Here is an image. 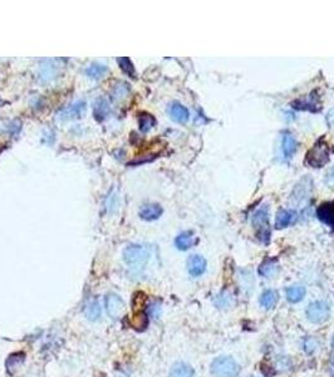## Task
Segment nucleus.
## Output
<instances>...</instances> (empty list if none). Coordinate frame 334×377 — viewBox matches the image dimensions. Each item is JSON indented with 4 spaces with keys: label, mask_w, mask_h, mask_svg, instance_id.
Wrapping results in <instances>:
<instances>
[{
    "label": "nucleus",
    "mask_w": 334,
    "mask_h": 377,
    "mask_svg": "<svg viewBox=\"0 0 334 377\" xmlns=\"http://www.w3.org/2000/svg\"><path fill=\"white\" fill-rule=\"evenodd\" d=\"M332 148L329 146V143L324 140V137L319 138L316 143L313 145L309 151L307 152V156H305V163L310 167H323L324 165H327L328 161L330 159V152H332Z\"/></svg>",
    "instance_id": "obj_1"
},
{
    "label": "nucleus",
    "mask_w": 334,
    "mask_h": 377,
    "mask_svg": "<svg viewBox=\"0 0 334 377\" xmlns=\"http://www.w3.org/2000/svg\"><path fill=\"white\" fill-rule=\"evenodd\" d=\"M144 307H146V296L142 292L136 293L132 301V317L130 320V324L136 331H143L149 324Z\"/></svg>",
    "instance_id": "obj_2"
},
{
    "label": "nucleus",
    "mask_w": 334,
    "mask_h": 377,
    "mask_svg": "<svg viewBox=\"0 0 334 377\" xmlns=\"http://www.w3.org/2000/svg\"><path fill=\"white\" fill-rule=\"evenodd\" d=\"M253 226L257 230V237L261 243L268 244L270 239V226H269V213L268 207L263 206L254 213L252 218Z\"/></svg>",
    "instance_id": "obj_3"
},
{
    "label": "nucleus",
    "mask_w": 334,
    "mask_h": 377,
    "mask_svg": "<svg viewBox=\"0 0 334 377\" xmlns=\"http://www.w3.org/2000/svg\"><path fill=\"white\" fill-rule=\"evenodd\" d=\"M239 371V365L227 356L218 357L211 365V373L214 377H238Z\"/></svg>",
    "instance_id": "obj_4"
},
{
    "label": "nucleus",
    "mask_w": 334,
    "mask_h": 377,
    "mask_svg": "<svg viewBox=\"0 0 334 377\" xmlns=\"http://www.w3.org/2000/svg\"><path fill=\"white\" fill-rule=\"evenodd\" d=\"M122 256H123L124 263L132 268L143 267L149 260L147 249L143 245H138V244H131V245L126 246Z\"/></svg>",
    "instance_id": "obj_5"
},
{
    "label": "nucleus",
    "mask_w": 334,
    "mask_h": 377,
    "mask_svg": "<svg viewBox=\"0 0 334 377\" xmlns=\"http://www.w3.org/2000/svg\"><path fill=\"white\" fill-rule=\"evenodd\" d=\"M330 308L325 302L317 301L313 302L308 306L307 308V317L310 322L313 323H322L329 318Z\"/></svg>",
    "instance_id": "obj_6"
},
{
    "label": "nucleus",
    "mask_w": 334,
    "mask_h": 377,
    "mask_svg": "<svg viewBox=\"0 0 334 377\" xmlns=\"http://www.w3.org/2000/svg\"><path fill=\"white\" fill-rule=\"evenodd\" d=\"M106 308H107V313L110 315V317L116 320L123 315L124 303L115 293H110L106 297Z\"/></svg>",
    "instance_id": "obj_7"
},
{
    "label": "nucleus",
    "mask_w": 334,
    "mask_h": 377,
    "mask_svg": "<svg viewBox=\"0 0 334 377\" xmlns=\"http://www.w3.org/2000/svg\"><path fill=\"white\" fill-rule=\"evenodd\" d=\"M317 216L323 224L334 230V200L323 202L317 209Z\"/></svg>",
    "instance_id": "obj_8"
},
{
    "label": "nucleus",
    "mask_w": 334,
    "mask_h": 377,
    "mask_svg": "<svg viewBox=\"0 0 334 377\" xmlns=\"http://www.w3.org/2000/svg\"><path fill=\"white\" fill-rule=\"evenodd\" d=\"M298 214L296 210L290 209H282L277 214V219H275V228L277 229H283L286 226L291 225L297 221Z\"/></svg>",
    "instance_id": "obj_9"
},
{
    "label": "nucleus",
    "mask_w": 334,
    "mask_h": 377,
    "mask_svg": "<svg viewBox=\"0 0 334 377\" xmlns=\"http://www.w3.org/2000/svg\"><path fill=\"white\" fill-rule=\"evenodd\" d=\"M314 93H311L307 99H297L291 103V107L296 108V110L300 111H311V112H318L319 108H321V102H319L318 97H314Z\"/></svg>",
    "instance_id": "obj_10"
},
{
    "label": "nucleus",
    "mask_w": 334,
    "mask_h": 377,
    "mask_svg": "<svg viewBox=\"0 0 334 377\" xmlns=\"http://www.w3.org/2000/svg\"><path fill=\"white\" fill-rule=\"evenodd\" d=\"M187 270L193 277H200L206 270V260L201 256H191L187 260Z\"/></svg>",
    "instance_id": "obj_11"
},
{
    "label": "nucleus",
    "mask_w": 334,
    "mask_h": 377,
    "mask_svg": "<svg viewBox=\"0 0 334 377\" xmlns=\"http://www.w3.org/2000/svg\"><path fill=\"white\" fill-rule=\"evenodd\" d=\"M169 113L171 116V118L177 123H186L189 121V117H190V113H189V110L185 106H182L181 103H177V102H174L169 108Z\"/></svg>",
    "instance_id": "obj_12"
},
{
    "label": "nucleus",
    "mask_w": 334,
    "mask_h": 377,
    "mask_svg": "<svg viewBox=\"0 0 334 377\" xmlns=\"http://www.w3.org/2000/svg\"><path fill=\"white\" fill-rule=\"evenodd\" d=\"M163 210L158 204H146L141 207L140 218L146 221H152L162 215Z\"/></svg>",
    "instance_id": "obj_13"
},
{
    "label": "nucleus",
    "mask_w": 334,
    "mask_h": 377,
    "mask_svg": "<svg viewBox=\"0 0 334 377\" xmlns=\"http://www.w3.org/2000/svg\"><path fill=\"white\" fill-rule=\"evenodd\" d=\"M86 111V102L80 101L76 102L72 106L65 108V110L60 112V118L63 120H73V118H78L85 113Z\"/></svg>",
    "instance_id": "obj_14"
},
{
    "label": "nucleus",
    "mask_w": 334,
    "mask_h": 377,
    "mask_svg": "<svg viewBox=\"0 0 334 377\" xmlns=\"http://www.w3.org/2000/svg\"><path fill=\"white\" fill-rule=\"evenodd\" d=\"M24 360H26V353L23 352H15L12 353L7 360V371L9 375H14V373L18 371V368L24 364Z\"/></svg>",
    "instance_id": "obj_15"
},
{
    "label": "nucleus",
    "mask_w": 334,
    "mask_h": 377,
    "mask_svg": "<svg viewBox=\"0 0 334 377\" xmlns=\"http://www.w3.org/2000/svg\"><path fill=\"white\" fill-rule=\"evenodd\" d=\"M297 140L293 135L285 134L282 138V151L286 159H290L297 151Z\"/></svg>",
    "instance_id": "obj_16"
},
{
    "label": "nucleus",
    "mask_w": 334,
    "mask_h": 377,
    "mask_svg": "<svg viewBox=\"0 0 334 377\" xmlns=\"http://www.w3.org/2000/svg\"><path fill=\"white\" fill-rule=\"evenodd\" d=\"M278 270H279V264H278L277 259L264 260L260 264V267H259V274L263 277H266V278L275 276L278 273Z\"/></svg>",
    "instance_id": "obj_17"
},
{
    "label": "nucleus",
    "mask_w": 334,
    "mask_h": 377,
    "mask_svg": "<svg viewBox=\"0 0 334 377\" xmlns=\"http://www.w3.org/2000/svg\"><path fill=\"white\" fill-rule=\"evenodd\" d=\"M195 244V237L191 232H183L177 235L175 239V245L180 250H187Z\"/></svg>",
    "instance_id": "obj_18"
},
{
    "label": "nucleus",
    "mask_w": 334,
    "mask_h": 377,
    "mask_svg": "<svg viewBox=\"0 0 334 377\" xmlns=\"http://www.w3.org/2000/svg\"><path fill=\"white\" fill-rule=\"evenodd\" d=\"M170 377H195V371L191 366L179 362L172 366L170 371Z\"/></svg>",
    "instance_id": "obj_19"
},
{
    "label": "nucleus",
    "mask_w": 334,
    "mask_h": 377,
    "mask_svg": "<svg viewBox=\"0 0 334 377\" xmlns=\"http://www.w3.org/2000/svg\"><path fill=\"white\" fill-rule=\"evenodd\" d=\"M85 315L90 321H97L101 317V306L96 298H92L85 307Z\"/></svg>",
    "instance_id": "obj_20"
},
{
    "label": "nucleus",
    "mask_w": 334,
    "mask_h": 377,
    "mask_svg": "<svg viewBox=\"0 0 334 377\" xmlns=\"http://www.w3.org/2000/svg\"><path fill=\"white\" fill-rule=\"evenodd\" d=\"M110 104L105 98H98L93 106V113L97 121H103L110 115Z\"/></svg>",
    "instance_id": "obj_21"
},
{
    "label": "nucleus",
    "mask_w": 334,
    "mask_h": 377,
    "mask_svg": "<svg viewBox=\"0 0 334 377\" xmlns=\"http://www.w3.org/2000/svg\"><path fill=\"white\" fill-rule=\"evenodd\" d=\"M305 296V288L302 285H296L286 289V299L291 303H298L302 301Z\"/></svg>",
    "instance_id": "obj_22"
},
{
    "label": "nucleus",
    "mask_w": 334,
    "mask_h": 377,
    "mask_svg": "<svg viewBox=\"0 0 334 377\" xmlns=\"http://www.w3.org/2000/svg\"><path fill=\"white\" fill-rule=\"evenodd\" d=\"M107 71L108 68L106 67L105 65H101V63H93V65H91L90 67H87V69H86V74H87L90 78L98 79L102 78V77L107 73Z\"/></svg>",
    "instance_id": "obj_23"
},
{
    "label": "nucleus",
    "mask_w": 334,
    "mask_h": 377,
    "mask_svg": "<svg viewBox=\"0 0 334 377\" xmlns=\"http://www.w3.org/2000/svg\"><path fill=\"white\" fill-rule=\"evenodd\" d=\"M278 302V293L275 290H265L260 297V304L264 307V308L270 309L277 304Z\"/></svg>",
    "instance_id": "obj_24"
},
{
    "label": "nucleus",
    "mask_w": 334,
    "mask_h": 377,
    "mask_svg": "<svg viewBox=\"0 0 334 377\" xmlns=\"http://www.w3.org/2000/svg\"><path fill=\"white\" fill-rule=\"evenodd\" d=\"M156 124V120L155 117L152 115H150V113H141L140 117H138V127H140V130L142 132H149L150 130L152 129Z\"/></svg>",
    "instance_id": "obj_25"
},
{
    "label": "nucleus",
    "mask_w": 334,
    "mask_h": 377,
    "mask_svg": "<svg viewBox=\"0 0 334 377\" xmlns=\"http://www.w3.org/2000/svg\"><path fill=\"white\" fill-rule=\"evenodd\" d=\"M117 63L119 65V68L127 74V76L131 77H135L136 72H135V67H133L132 62H131L130 58L127 57H121V58H117Z\"/></svg>",
    "instance_id": "obj_26"
},
{
    "label": "nucleus",
    "mask_w": 334,
    "mask_h": 377,
    "mask_svg": "<svg viewBox=\"0 0 334 377\" xmlns=\"http://www.w3.org/2000/svg\"><path fill=\"white\" fill-rule=\"evenodd\" d=\"M325 121H327L328 126H329V127H334V108H332V110H330L329 112L327 113V117H325Z\"/></svg>",
    "instance_id": "obj_27"
}]
</instances>
